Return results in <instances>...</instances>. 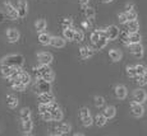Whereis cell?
<instances>
[{
	"label": "cell",
	"instance_id": "6da1fadb",
	"mask_svg": "<svg viewBox=\"0 0 147 136\" xmlns=\"http://www.w3.org/2000/svg\"><path fill=\"white\" fill-rule=\"evenodd\" d=\"M35 70H36V75H37V78H42V79H45V80L50 81V83L55 79V74H54V71L50 69L49 65L40 64V66L36 67Z\"/></svg>",
	"mask_w": 147,
	"mask_h": 136
},
{
	"label": "cell",
	"instance_id": "7a4b0ae2",
	"mask_svg": "<svg viewBox=\"0 0 147 136\" xmlns=\"http://www.w3.org/2000/svg\"><path fill=\"white\" fill-rule=\"evenodd\" d=\"M1 64L9 65L13 67H22V65L24 64V57L22 55H9L3 59Z\"/></svg>",
	"mask_w": 147,
	"mask_h": 136
},
{
	"label": "cell",
	"instance_id": "3957f363",
	"mask_svg": "<svg viewBox=\"0 0 147 136\" xmlns=\"http://www.w3.org/2000/svg\"><path fill=\"white\" fill-rule=\"evenodd\" d=\"M49 111L51 113V121L59 122V121L63 120V111H61L60 107L55 103V101L49 103Z\"/></svg>",
	"mask_w": 147,
	"mask_h": 136
},
{
	"label": "cell",
	"instance_id": "277c9868",
	"mask_svg": "<svg viewBox=\"0 0 147 136\" xmlns=\"http://www.w3.org/2000/svg\"><path fill=\"white\" fill-rule=\"evenodd\" d=\"M35 89L38 94L41 93H46V92H51V83L42 78H38L36 80V84H35Z\"/></svg>",
	"mask_w": 147,
	"mask_h": 136
},
{
	"label": "cell",
	"instance_id": "5b68a950",
	"mask_svg": "<svg viewBox=\"0 0 147 136\" xmlns=\"http://www.w3.org/2000/svg\"><path fill=\"white\" fill-rule=\"evenodd\" d=\"M120 35V31L117 25H109L107 28H105V36L109 41H114L119 37Z\"/></svg>",
	"mask_w": 147,
	"mask_h": 136
},
{
	"label": "cell",
	"instance_id": "8992f818",
	"mask_svg": "<svg viewBox=\"0 0 147 136\" xmlns=\"http://www.w3.org/2000/svg\"><path fill=\"white\" fill-rule=\"evenodd\" d=\"M131 113L133 117H142L145 113V108H143L142 103H137V102H132L131 103Z\"/></svg>",
	"mask_w": 147,
	"mask_h": 136
},
{
	"label": "cell",
	"instance_id": "52a82bcc",
	"mask_svg": "<svg viewBox=\"0 0 147 136\" xmlns=\"http://www.w3.org/2000/svg\"><path fill=\"white\" fill-rule=\"evenodd\" d=\"M129 50H131V53L136 59L143 57V46L141 45V42H138V43H131L129 45Z\"/></svg>",
	"mask_w": 147,
	"mask_h": 136
},
{
	"label": "cell",
	"instance_id": "ba28073f",
	"mask_svg": "<svg viewBox=\"0 0 147 136\" xmlns=\"http://www.w3.org/2000/svg\"><path fill=\"white\" fill-rule=\"evenodd\" d=\"M16 9H17V13H18V18H24L28 13L27 1H24V0H19V1L17 3Z\"/></svg>",
	"mask_w": 147,
	"mask_h": 136
},
{
	"label": "cell",
	"instance_id": "9c48e42d",
	"mask_svg": "<svg viewBox=\"0 0 147 136\" xmlns=\"http://www.w3.org/2000/svg\"><path fill=\"white\" fill-rule=\"evenodd\" d=\"M147 101V93L143 89L138 88L133 92V102H137V103H145Z\"/></svg>",
	"mask_w": 147,
	"mask_h": 136
},
{
	"label": "cell",
	"instance_id": "30bf717a",
	"mask_svg": "<svg viewBox=\"0 0 147 136\" xmlns=\"http://www.w3.org/2000/svg\"><path fill=\"white\" fill-rule=\"evenodd\" d=\"M19 67H13V66H9V65H4L1 64V69H0V73L4 78H12V76L17 73Z\"/></svg>",
	"mask_w": 147,
	"mask_h": 136
},
{
	"label": "cell",
	"instance_id": "8fae6325",
	"mask_svg": "<svg viewBox=\"0 0 147 136\" xmlns=\"http://www.w3.org/2000/svg\"><path fill=\"white\" fill-rule=\"evenodd\" d=\"M37 59L42 65H50L53 62V55L50 52H38Z\"/></svg>",
	"mask_w": 147,
	"mask_h": 136
},
{
	"label": "cell",
	"instance_id": "7c38bea8",
	"mask_svg": "<svg viewBox=\"0 0 147 136\" xmlns=\"http://www.w3.org/2000/svg\"><path fill=\"white\" fill-rule=\"evenodd\" d=\"M4 7H5V12H7L8 17L10 19H18V13H17V9L10 4L9 1H5L4 3Z\"/></svg>",
	"mask_w": 147,
	"mask_h": 136
},
{
	"label": "cell",
	"instance_id": "4fadbf2b",
	"mask_svg": "<svg viewBox=\"0 0 147 136\" xmlns=\"http://www.w3.org/2000/svg\"><path fill=\"white\" fill-rule=\"evenodd\" d=\"M70 130H72V126L69 123H59L55 129V135H67L70 132Z\"/></svg>",
	"mask_w": 147,
	"mask_h": 136
},
{
	"label": "cell",
	"instance_id": "5bb4252c",
	"mask_svg": "<svg viewBox=\"0 0 147 136\" xmlns=\"http://www.w3.org/2000/svg\"><path fill=\"white\" fill-rule=\"evenodd\" d=\"M80 55L82 59H90L95 55V50L92 47H88V46H83L80 49Z\"/></svg>",
	"mask_w": 147,
	"mask_h": 136
},
{
	"label": "cell",
	"instance_id": "9a60e30c",
	"mask_svg": "<svg viewBox=\"0 0 147 136\" xmlns=\"http://www.w3.org/2000/svg\"><path fill=\"white\" fill-rule=\"evenodd\" d=\"M19 32L16 29V28H9V29L7 31V38L9 42H12V43H14V42H17L19 39Z\"/></svg>",
	"mask_w": 147,
	"mask_h": 136
},
{
	"label": "cell",
	"instance_id": "2e32d148",
	"mask_svg": "<svg viewBox=\"0 0 147 136\" xmlns=\"http://www.w3.org/2000/svg\"><path fill=\"white\" fill-rule=\"evenodd\" d=\"M38 99H40V103H51L55 101V95L51 92L41 93V94H38Z\"/></svg>",
	"mask_w": 147,
	"mask_h": 136
},
{
	"label": "cell",
	"instance_id": "e0dca14e",
	"mask_svg": "<svg viewBox=\"0 0 147 136\" xmlns=\"http://www.w3.org/2000/svg\"><path fill=\"white\" fill-rule=\"evenodd\" d=\"M50 45H51L53 47H56V49H63L64 46H65V39L61 38V37H53L50 38Z\"/></svg>",
	"mask_w": 147,
	"mask_h": 136
},
{
	"label": "cell",
	"instance_id": "ac0fdd59",
	"mask_svg": "<svg viewBox=\"0 0 147 136\" xmlns=\"http://www.w3.org/2000/svg\"><path fill=\"white\" fill-rule=\"evenodd\" d=\"M127 32L132 33V32H138L140 29V24H138L137 19H133V21H127Z\"/></svg>",
	"mask_w": 147,
	"mask_h": 136
},
{
	"label": "cell",
	"instance_id": "d6986e66",
	"mask_svg": "<svg viewBox=\"0 0 147 136\" xmlns=\"http://www.w3.org/2000/svg\"><path fill=\"white\" fill-rule=\"evenodd\" d=\"M127 94H128V92H127V88L124 85H117L115 87V95H117L118 99H125Z\"/></svg>",
	"mask_w": 147,
	"mask_h": 136
},
{
	"label": "cell",
	"instance_id": "ffe728a7",
	"mask_svg": "<svg viewBox=\"0 0 147 136\" xmlns=\"http://www.w3.org/2000/svg\"><path fill=\"white\" fill-rule=\"evenodd\" d=\"M94 122H95V125L97 127H102V126H105L106 125L107 118L102 115V113H97V115L95 116V118H94Z\"/></svg>",
	"mask_w": 147,
	"mask_h": 136
},
{
	"label": "cell",
	"instance_id": "44dd1931",
	"mask_svg": "<svg viewBox=\"0 0 147 136\" xmlns=\"http://www.w3.org/2000/svg\"><path fill=\"white\" fill-rule=\"evenodd\" d=\"M109 56L110 59H111L114 62H118L121 60V57H123V53H121L120 50H117V49H113L109 51Z\"/></svg>",
	"mask_w": 147,
	"mask_h": 136
},
{
	"label": "cell",
	"instance_id": "7402d4cb",
	"mask_svg": "<svg viewBox=\"0 0 147 136\" xmlns=\"http://www.w3.org/2000/svg\"><path fill=\"white\" fill-rule=\"evenodd\" d=\"M102 115L105 116L107 120H109V118L115 117V115H117V109H115V107H113V106L105 107V109L102 111Z\"/></svg>",
	"mask_w": 147,
	"mask_h": 136
},
{
	"label": "cell",
	"instance_id": "603a6c76",
	"mask_svg": "<svg viewBox=\"0 0 147 136\" xmlns=\"http://www.w3.org/2000/svg\"><path fill=\"white\" fill-rule=\"evenodd\" d=\"M50 38H51V36H50L49 33L40 32V36H38V42H40L41 45H44V46H47V45H50Z\"/></svg>",
	"mask_w": 147,
	"mask_h": 136
},
{
	"label": "cell",
	"instance_id": "cb8c5ba5",
	"mask_svg": "<svg viewBox=\"0 0 147 136\" xmlns=\"http://www.w3.org/2000/svg\"><path fill=\"white\" fill-rule=\"evenodd\" d=\"M12 87H13V89L14 90H18V92H23L24 89H26V84H23L21 80H19L18 78H14V80H13V84H12Z\"/></svg>",
	"mask_w": 147,
	"mask_h": 136
},
{
	"label": "cell",
	"instance_id": "d4e9b609",
	"mask_svg": "<svg viewBox=\"0 0 147 136\" xmlns=\"http://www.w3.org/2000/svg\"><path fill=\"white\" fill-rule=\"evenodd\" d=\"M7 104L9 108H16L18 106V99L17 97H14L13 94H8L7 95Z\"/></svg>",
	"mask_w": 147,
	"mask_h": 136
},
{
	"label": "cell",
	"instance_id": "484cf974",
	"mask_svg": "<svg viewBox=\"0 0 147 136\" xmlns=\"http://www.w3.org/2000/svg\"><path fill=\"white\" fill-rule=\"evenodd\" d=\"M107 41H109V39L106 38V36H100L98 41L94 45L95 49H96V50H101V49H104V47H105L106 45H107Z\"/></svg>",
	"mask_w": 147,
	"mask_h": 136
},
{
	"label": "cell",
	"instance_id": "4316f807",
	"mask_svg": "<svg viewBox=\"0 0 147 136\" xmlns=\"http://www.w3.org/2000/svg\"><path fill=\"white\" fill-rule=\"evenodd\" d=\"M32 127H33V123H32V121H31V120L22 121V130H23L24 134H31Z\"/></svg>",
	"mask_w": 147,
	"mask_h": 136
},
{
	"label": "cell",
	"instance_id": "83f0119b",
	"mask_svg": "<svg viewBox=\"0 0 147 136\" xmlns=\"http://www.w3.org/2000/svg\"><path fill=\"white\" fill-rule=\"evenodd\" d=\"M63 35L64 38L68 41H73V35H74V28L73 27H67L63 29Z\"/></svg>",
	"mask_w": 147,
	"mask_h": 136
},
{
	"label": "cell",
	"instance_id": "f1b7e54d",
	"mask_svg": "<svg viewBox=\"0 0 147 136\" xmlns=\"http://www.w3.org/2000/svg\"><path fill=\"white\" fill-rule=\"evenodd\" d=\"M128 38H129V45L131 43H138L141 42V35L138 32H132V33H128Z\"/></svg>",
	"mask_w": 147,
	"mask_h": 136
},
{
	"label": "cell",
	"instance_id": "f546056e",
	"mask_svg": "<svg viewBox=\"0 0 147 136\" xmlns=\"http://www.w3.org/2000/svg\"><path fill=\"white\" fill-rule=\"evenodd\" d=\"M46 25H47V23L45 19H38V21H36V23H35V28L37 32H44V31L46 29Z\"/></svg>",
	"mask_w": 147,
	"mask_h": 136
},
{
	"label": "cell",
	"instance_id": "4dcf8cb0",
	"mask_svg": "<svg viewBox=\"0 0 147 136\" xmlns=\"http://www.w3.org/2000/svg\"><path fill=\"white\" fill-rule=\"evenodd\" d=\"M84 39V33L82 29H76L74 28V35H73V41L82 42Z\"/></svg>",
	"mask_w": 147,
	"mask_h": 136
},
{
	"label": "cell",
	"instance_id": "1f68e13d",
	"mask_svg": "<svg viewBox=\"0 0 147 136\" xmlns=\"http://www.w3.org/2000/svg\"><path fill=\"white\" fill-rule=\"evenodd\" d=\"M134 69H136V74L137 75H145L147 74V66L143 64H138L134 65Z\"/></svg>",
	"mask_w": 147,
	"mask_h": 136
},
{
	"label": "cell",
	"instance_id": "d6a6232c",
	"mask_svg": "<svg viewBox=\"0 0 147 136\" xmlns=\"http://www.w3.org/2000/svg\"><path fill=\"white\" fill-rule=\"evenodd\" d=\"M21 120L22 121H27V120H31V111L30 108H23L21 111Z\"/></svg>",
	"mask_w": 147,
	"mask_h": 136
},
{
	"label": "cell",
	"instance_id": "836d02e7",
	"mask_svg": "<svg viewBox=\"0 0 147 136\" xmlns=\"http://www.w3.org/2000/svg\"><path fill=\"white\" fill-rule=\"evenodd\" d=\"M136 78H137V84H138V85H141V87L147 85V74H145V75H137Z\"/></svg>",
	"mask_w": 147,
	"mask_h": 136
},
{
	"label": "cell",
	"instance_id": "e575fe53",
	"mask_svg": "<svg viewBox=\"0 0 147 136\" xmlns=\"http://www.w3.org/2000/svg\"><path fill=\"white\" fill-rule=\"evenodd\" d=\"M94 99H95V106L97 107V108L104 107V104H105V99H104V97H101V95H96Z\"/></svg>",
	"mask_w": 147,
	"mask_h": 136
},
{
	"label": "cell",
	"instance_id": "d590c367",
	"mask_svg": "<svg viewBox=\"0 0 147 136\" xmlns=\"http://www.w3.org/2000/svg\"><path fill=\"white\" fill-rule=\"evenodd\" d=\"M81 120H82V125H83L84 127H88L94 123V118L91 117V115L87 116V117H84V118H81Z\"/></svg>",
	"mask_w": 147,
	"mask_h": 136
},
{
	"label": "cell",
	"instance_id": "8d00e7d4",
	"mask_svg": "<svg viewBox=\"0 0 147 136\" xmlns=\"http://www.w3.org/2000/svg\"><path fill=\"white\" fill-rule=\"evenodd\" d=\"M95 15H96V12H95L94 8H91V7L87 8V9H86V17H87V19H95Z\"/></svg>",
	"mask_w": 147,
	"mask_h": 136
},
{
	"label": "cell",
	"instance_id": "74e56055",
	"mask_svg": "<svg viewBox=\"0 0 147 136\" xmlns=\"http://www.w3.org/2000/svg\"><path fill=\"white\" fill-rule=\"evenodd\" d=\"M127 15V19L128 21H133V19H137V12L133 9V10H128V12H124Z\"/></svg>",
	"mask_w": 147,
	"mask_h": 136
},
{
	"label": "cell",
	"instance_id": "f35d334b",
	"mask_svg": "<svg viewBox=\"0 0 147 136\" xmlns=\"http://www.w3.org/2000/svg\"><path fill=\"white\" fill-rule=\"evenodd\" d=\"M127 75H128L129 78H136V76H137L134 66H131V65H128V66H127Z\"/></svg>",
	"mask_w": 147,
	"mask_h": 136
},
{
	"label": "cell",
	"instance_id": "ab89813d",
	"mask_svg": "<svg viewBox=\"0 0 147 136\" xmlns=\"http://www.w3.org/2000/svg\"><path fill=\"white\" fill-rule=\"evenodd\" d=\"M90 115H91V113H90V109L87 108V107H82V108L80 109V117L81 118H84Z\"/></svg>",
	"mask_w": 147,
	"mask_h": 136
},
{
	"label": "cell",
	"instance_id": "60d3db41",
	"mask_svg": "<svg viewBox=\"0 0 147 136\" xmlns=\"http://www.w3.org/2000/svg\"><path fill=\"white\" fill-rule=\"evenodd\" d=\"M98 38H100V33H98V31H94V32L91 33V42L95 45L96 42L98 41Z\"/></svg>",
	"mask_w": 147,
	"mask_h": 136
},
{
	"label": "cell",
	"instance_id": "b9f144b4",
	"mask_svg": "<svg viewBox=\"0 0 147 136\" xmlns=\"http://www.w3.org/2000/svg\"><path fill=\"white\" fill-rule=\"evenodd\" d=\"M40 115H41V117H42V120L44 121H51V113H50V111L40 113Z\"/></svg>",
	"mask_w": 147,
	"mask_h": 136
},
{
	"label": "cell",
	"instance_id": "7bdbcfd3",
	"mask_svg": "<svg viewBox=\"0 0 147 136\" xmlns=\"http://www.w3.org/2000/svg\"><path fill=\"white\" fill-rule=\"evenodd\" d=\"M118 19H119V23H121V24H125L127 23V15H125V13H120L119 15H118Z\"/></svg>",
	"mask_w": 147,
	"mask_h": 136
},
{
	"label": "cell",
	"instance_id": "ee69618b",
	"mask_svg": "<svg viewBox=\"0 0 147 136\" xmlns=\"http://www.w3.org/2000/svg\"><path fill=\"white\" fill-rule=\"evenodd\" d=\"M67 27H73V21L70 18H65L63 21V28H67Z\"/></svg>",
	"mask_w": 147,
	"mask_h": 136
},
{
	"label": "cell",
	"instance_id": "f6af8a7d",
	"mask_svg": "<svg viewBox=\"0 0 147 136\" xmlns=\"http://www.w3.org/2000/svg\"><path fill=\"white\" fill-rule=\"evenodd\" d=\"M133 9H134V4H133V3H127L125 12H128V10H133Z\"/></svg>",
	"mask_w": 147,
	"mask_h": 136
},
{
	"label": "cell",
	"instance_id": "bcb514c9",
	"mask_svg": "<svg viewBox=\"0 0 147 136\" xmlns=\"http://www.w3.org/2000/svg\"><path fill=\"white\" fill-rule=\"evenodd\" d=\"M90 0H80V4L82 5V7H86V5H88Z\"/></svg>",
	"mask_w": 147,
	"mask_h": 136
},
{
	"label": "cell",
	"instance_id": "7dc6e473",
	"mask_svg": "<svg viewBox=\"0 0 147 136\" xmlns=\"http://www.w3.org/2000/svg\"><path fill=\"white\" fill-rule=\"evenodd\" d=\"M3 19H4V15H3V13H0V22H1Z\"/></svg>",
	"mask_w": 147,
	"mask_h": 136
},
{
	"label": "cell",
	"instance_id": "c3c4849f",
	"mask_svg": "<svg viewBox=\"0 0 147 136\" xmlns=\"http://www.w3.org/2000/svg\"><path fill=\"white\" fill-rule=\"evenodd\" d=\"M102 1H104V3H111L113 0H102Z\"/></svg>",
	"mask_w": 147,
	"mask_h": 136
}]
</instances>
